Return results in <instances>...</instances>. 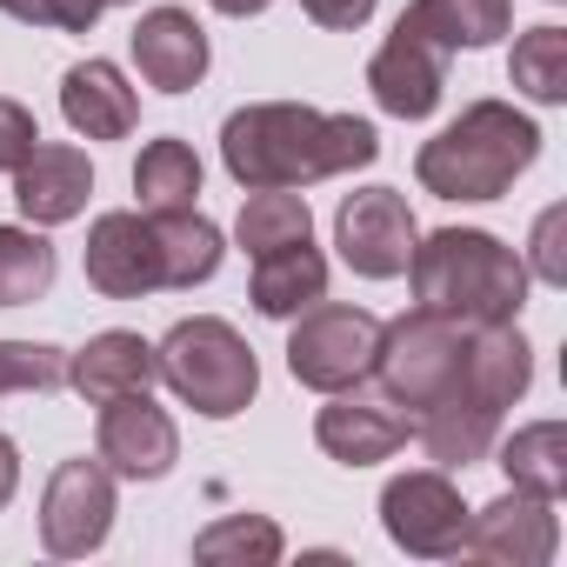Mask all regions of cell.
Returning a JSON list of instances; mask_svg holds the SVG:
<instances>
[{
	"label": "cell",
	"mask_w": 567,
	"mask_h": 567,
	"mask_svg": "<svg viewBox=\"0 0 567 567\" xmlns=\"http://www.w3.org/2000/svg\"><path fill=\"white\" fill-rule=\"evenodd\" d=\"M461 381L494 401V408H514L534 381V348L520 341L514 321H494V328H474L467 334V361H461Z\"/></svg>",
	"instance_id": "cell-21"
},
{
	"label": "cell",
	"mask_w": 567,
	"mask_h": 567,
	"mask_svg": "<svg viewBox=\"0 0 567 567\" xmlns=\"http://www.w3.org/2000/svg\"><path fill=\"white\" fill-rule=\"evenodd\" d=\"M61 114L87 141H127L134 121H141V101H134V87L121 81L114 61H81V68L61 74Z\"/></svg>",
	"instance_id": "cell-18"
},
{
	"label": "cell",
	"mask_w": 567,
	"mask_h": 567,
	"mask_svg": "<svg viewBox=\"0 0 567 567\" xmlns=\"http://www.w3.org/2000/svg\"><path fill=\"white\" fill-rule=\"evenodd\" d=\"M414 240H421L414 207H408V194H394V187H361V194H348L341 214H334V247H341V260H348L354 274H368V280L408 274Z\"/></svg>",
	"instance_id": "cell-9"
},
{
	"label": "cell",
	"mask_w": 567,
	"mask_h": 567,
	"mask_svg": "<svg viewBox=\"0 0 567 567\" xmlns=\"http://www.w3.org/2000/svg\"><path fill=\"white\" fill-rule=\"evenodd\" d=\"M461 361H467V334H461V321H447L434 308L401 315L394 328H381V348H374L381 394H394L401 408L441 401L461 381Z\"/></svg>",
	"instance_id": "cell-5"
},
{
	"label": "cell",
	"mask_w": 567,
	"mask_h": 567,
	"mask_svg": "<svg viewBox=\"0 0 567 567\" xmlns=\"http://www.w3.org/2000/svg\"><path fill=\"white\" fill-rule=\"evenodd\" d=\"M154 348L141 341V334H127V328H107V334H94L74 361H68V381L101 408V401H121V394H147L154 388Z\"/></svg>",
	"instance_id": "cell-19"
},
{
	"label": "cell",
	"mask_w": 567,
	"mask_h": 567,
	"mask_svg": "<svg viewBox=\"0 0 567 567\" xmlns=\"http://www.w3.org/2000/svg\"><path fill=\"white\" fill-rule=\"evenodd\" d=\"M408 21L421 34H434L447 54H461V48H494L507 34L514 0H414Z\"/></svg>",
	"instance_id": "cell-22"
},
{
	"label": "cell",
	"mask_w": 567,
	"mask_h": 567,
	"mask_svg": "<svg viewBox=\"0 0 567 567\" xmlns=\"http://www.w3.org/2000/svg\"><path fill=\"white\" fill-rule=\"evenodd\" d=\"M234 234H240V247L260 260V254H274V247L315 240V214H308V200H301L295 187H247V207H240Z\"/></svg>",
	"instance_id": "cell-25"
},
{
	"label": "cell",
	"mask_w": 567,
	"mask_h": 567,
	"mask_svg": "<svg viewBox=\"0 0 567 567\" xmlns=\"http://www.w3.org/2000/svg\"><path fill=\"white\" fill-rule=\"evenodd\" d=\"M554 234H560V207H547V214H540V227H534V274L560 288V280H567V267H560V247H554Z\"/></svg>",
	"instance_id": "cell-33"
},
{
	"label": "cell",
	"mask_w": 567,
	"mask_h": 567,
	"mask_svg": "<svg viewBox=\"0 0 567 567\" xmlns=\"http://www.w3.org/2000/svg\"><path fill=\"white\" fill-rule=\"evenodd\" d=\"M134 194H141V214H187L194 194H200V161L187 141H147L141 161H134Z\"/></svg>",
	"instance_id": "cell-23"
},
{
	"label": "cell",
	"mask_w": 567,
	"mask_h": 567,
	"mask_svg": "<svg viewBox=\"0 0 567 567\" xmlns=\"http://www.w3.org/2000/svg\"><path fill=\"white\" fill-rule=\"evenodd\" d=\"M68 388V354L48 341H0V401L8 394H54Z\"/></svg>",
	"instance_id": "cell-30"
},
{
	"label": "cell",
	"mask_w": 567,
	"mask_h": 567,
	"mask_svg": "<svg viewBox=\"0 0 567 567\" xmlns=\"http://www.w3.org/2000/svg\"><path fill=\"white\" fill-rule=\"evenodd\" d=\"M194 560H207V567H274L280 560V527L267 514H220L214 527L194 534Z\"/></svg>",
	"instance_id": "cell-27"
},
{
	"label": "cell",
	"mask_w": 567,
	"mask_h": 567,
	"mask_svg": "<svg viewBox=\"0 0 567 567\" xmlns=\"http://www.w3.org/2000/svg\"><path fill=\"white\" fill-rule=\"evenodd\" d=\"M368 87L394 121H427L441 107V87H447V48L401 14L394 34L381 41V54L368 61Z\"/></svg>",
	"instance_id": "cell-11"
},
{
	"label": "cell",
	"mask_w": 567,
	"mask_h": 567,
	"mask_svg": "<svg viewBox=\"0 0 567 567\" xmlns=\"http://www.w3.org/2000/svg\"><path fill=\"white\" fill-rule=\"evenodd\" d=\"M301 14L328 34H354L368 14H374V0H301Z\"/></svg>",
	"instance_id": "cell-32"
},
{
	"label": "cell",
	"mask_w": 567,
	"mask_h": 567,
	"mask_svg": "<svg viewBox=\"0 0 567 567\" xmlns=\"http://www.w3.org/2000/svg\"><path fill=\"white\" fill-rule=\"evenodd\" d=\"M421 447H427V461L434 467H474V461H487L494 454V434H501V408L494 401H481L467 381H454L441 401H427L421 408Z\"/></svg>",
	"instance_id": "cell-16"
},
{
	"label": "cell",
	"mask_w": 567,
	"mask_h": 567,
	"mask_svg": "<svg viewBox=\"0 0 567 567\" xmlns=\"http://www.w3.org/2000/svg\"><path fill=\"white\" fill-rule=\"evenodd\" d=\"M101 461L127 481H161L174 474L181 461V427L167 408H154L147 394H121V401H101V434H94Z\"/></svg>",
	"instance_id": "cell-14"
},
{
	"label": "cell",
	"mask_w": 567,
	"mask_h": 567,
	"mask_svg": "<svg viewBox=\"0 0 567 567\" xmlns=\"http://www.w3.org/2000/svg\"><path fill=\"white\" fill-rule=\"evenodd\" d=\"M501 467L514 487L540 494V501H560L567 494V427L560 421H534L520 427L507 447H501Z\"/></svg>",
	"instance_id": "cell-26"
},
{
	"label": "cell",
	"mask_w": 567,
	"mask_h": 567,
	"mask_svg": "<svg viewBox=\"0 0 567 567\" xmlns=\"http://www.w3.org/2000/svg\"><path fill=\"white\" fill-rule=\"evenodd\" d=\"M41 147V127H34V114L21 107V101H8V94H0V167H21L28 154Z\"/></svg>",
	"instance_id": "cell-31"
},
{
	"label": "cell",
	"mask_w": 567,
	"mask_h": 567,
	"mask_svg": "<svg viewBox=\"0 0 567 567\" xmlns=\"http://www.w3.org/2000/svg\"><path fill=\"white\" fill-rule=\"evenodd\" d=\"M54 288V240L34 227H0V308H28Z\"/></svg>",
	"instance_id": "cell-28"
},
{
	"label": "cell",
	"mask_w": 567,
	"mask_h": 567,
	"mask_svg": "<svg viewBox=\"0 0 567 567\" xmlns=\"http://www.w3.org/2000/svg\"><path fill=\"white\" fill-rule=\"evenodd\" d=\"M374 154L381 134L361 114H321L308 101H254L220 127V161L240 187H315Z\"/></svg>",
	"instance_id": "cell-1"
},
{
	"label": "cell",
	"mask_w": 567,
	"mask_h": 567,
	"mask_svg": "<svg viewBox=\"0 0 567 567\" xmlns=\"http://www.w3.org/2000/svg\"><path fill=\"white\" fill-rule=\"evenodd\" d=\"M14 487H21V454H14V441L0 434V507L14 501Z\"/></svg>",
	"instance_id": "cell-35"
},
{
	"label": "cell",
	"mask_w": 567,
	"mask_h": 567,
	"mask_svg": "<svg viewBox=\"0 0 567 567\" xmlns=\"http://www.w3.org/2000/svg\"><path fill=\"white\" fill-rule=\"evenodd\" d=\"M87 288L107 301H141L154 288H167L161 274V234L147 214H101L87 227Z\"/></svg>",
	"instance_id": "cell-12"
},
{
	"label": "cell",
	"mask_w": 567,
	"mask_h": 567,
	"mask_svg": "<svg viewBox=\"0 0 567 567\" xmlns=\"http://www.w3.org/2000/svg\"><path fill=\"white\" fill-rule=\"evenodd\" d=\"M381 527L394 547L421 554V560H441L461 547L467 534V501L461 487L447 481V467H421V474H394L381 487Z\"/></svg>",
	"instance_id": "cell-8"
},
{
	"label": "cell",
	"mask_w": 567,
	"mask_h": 567,
	"mask_svg": "<svg viewBox=\"0 0 567 567\" xmlns=\"http://www.w3.org/2000/svg\"><path fill=\"white\" fill-rule=\"evenodd\" d=\"M114 527V467L107 461H61L41 494V547L54 560H81Z\"/></svg>",
	"instance_id": "cell-7"
},
{
	"label": "cell",
	"mask_w": 567,
	"mask_h": 567,
	"mask_svg": "<svg viewBox=\"0 0 567 567\" xmlns=\"http://www.w3.org/2000/svg\"><path fill=\"white\" fill-rule=\"evenodd\" d=\"M540 154V127L514 114L507 101H474L454 127H441L414 174L434 200H501Z\"/></svg>",
	"instance_id": "cell-3"
},
{
	"label": "cell",
	"mask_w": 567,
	"mask_h": 567,
	"mask_svg": "<svg viewBox=\"0 0 567 567\" xmlns=\"http://www.w3.org/2000/svg\"><path fill=\"white\" fill-rule=\"evenodd\" d=\"M154 234H161V274L167 288H200V280H214L220 267V227L207 214H147Z\"/></svg>",
	"instance_id": "cell-24"
},
{
	"label": "cell",
	"mask_w": 567,
	"mask_h": 567,
	"mask_svg": "<svg viewBox=\"0 0 567 567\" xmlns=\"http://www.w3.org/2000/svg\"><path fill=\"white\" fill-rule=\"evenodd\" d=\"M127 41H134V68H141L147 87H161V94L200 87V74H207V28H200L187 8H154V14H141Z\"/></svg>",
	"instance_id": "cell-15"
},
{
	"label": "cell",
	"mask_w": 567,
	"mask_h": 567,
	"mask_svg": "<svg viewBox=\"0 0 567 567\" xmlns=\"http://www.w3.org/2000/svg\"><path fill=\"white\" fill-rule=\"evenodd\" d=\"M514 87L540 107L567 101V34L560 28H527L514 41Z\"/></svg>",
	"instance_id": "cell-29"
},
{
	"label": "cell",
	"mask_w": 567,
	"mask_h": 567,
	"mask_svg": "<svg viewBox=\"0 0 567 567\" xmlns=\"http://www.w3.org/2000/svg\"><path fill=\"white\" fill-rule=\"evenodd\" d=\"M408 434H414L408 408H401L394 394H361V388H341V394L321 408V421H315L321 454H334L341 467H374V461L401 454Z\"/></svg>",
	"instance_id": "cell-13"
},
{
	"label": "cell",
	"mask_w": 567,
	"mask_h": 567,
	"mask_svg": "<svg viewBox=\"0 0 567 567\" xmlns=\"http://www.w3.org/2000/svg\"><path fill=\"white\" fill-rule=\"evenodd\" d=\"M374 348H381V321L368 308H348V301H315L295 315V334H288V374L315 394H341V388H361V374H374Z\"/></svg>",
	"instance_id": "cell-6"
},
{
	"label": "cell",
	"mask_w": 567,
	"mask_h": 567,
	"mask_svg": "<svg viewBox=\"0 0 567 567\" xmlns=\"http://www.w3.org/2000/svg\"><path fill=\"white\" fill-rule=\"evenodd\" d=\"M408 274H414V308H434L461 328H494L527 308V260L481 227H441L414 240Z\"/></svg>",
	"instance_id": "cell-2"
},
{
	"label": "cell",
	"mask_w": 567,
	"mask_h": 567,
	"mask_svg": "<svg viewBox=\"0 0 567 567\" xmlns=\"http://www.w3.org/2000/svg\"><path fill=\"white\" fill-rule=\"evenodd\" d=\"M247 295H254V308H260L267 321H295L301 308L328 301V260H321V247H315V240H295V247L260 254Z\"/></svg>",
	"instance_id": "cell-20"
},
{
	"label": "cell",
	"mask_w": 567,
	"mask_h": 567,
	"mask_svg": "<svg viewBox=\"0 0 567 567\" xmlns=\"http://www.w3.org/2000/svg\"><path fill=\"white\" fill-rule=\"evenodd\" d=\"M101 8H114V0H101Z\"/></svg>",
	"instance_id": "cell-37"
},
{
	"label": "cell",
	"mask_w": 567,
	"mask_h": 567,
	"mask_svg": "<svg viewBox=\"0 0 567 567\" xmlns=\"http://www.w3.org/2000/svg\"><path fill=\"white\" fill-rule=\"evenodd\" d=\"M87 194H94V167H87V154L81 147H34L21 167H14V200H21V214L34 220V227H61V220H74L81 207H87Z\"/></svg>",
	"instance_id": "cell-17"
},
{
	"label": "cell",
	"mask_w": 567,
	"mask_h": 567,
	"mask_svg": "<svg viewBox=\"0 0 567 567\" xmlns=\"http://www.w3.org/2000/svg\"><path fill=\"white\" fill-rule=\"evenodd\" d=\"M0 14H14L28 28H54V0H0Z\"/></svg>",
	"instance_id": "cell-34"
},
{
	"label": "cell",
	"mask_w": 567,
	"mask_h": 567,
	"mask_svg": "<svg viewBox=\"0 0 567 567\" xmlns=\"http://www.w3.org/2000/svg\"><path fill=\"white\" fill-rule=\"evenodd\" d=\"M154 368H161V381H167L194 414H207V421H234V414L260 394V361H254V348H247L227 321H214V315L174 321L167 341L154 348Z\"/></svg>",
	"instance_id": "cell-4"
},
{
	"label": "cell",
	"mask_w": 567,
	"mask_h": 567,
	"mask_svg": "<svg viewBox=\"0 0 567 567\" xmlns=\"http://www.w3.org/2000/svg\"><path fill=\"white\" fill-rule=\"evenodd\" d=\"M207 8H214V14H234V21H247V14H260V8H267V0H207Z\"/></svg>",
	"instance_id": "cell-36"
},
{
	"label": "cell",
	"mask_w": 567,
	"mask_h": 567,
	"mask_svg": "<svg viewBox=\"0 0 567 567\" xmlns=\"http://www.w3.org/2000/svg\"><path fill=\"white\" fill-rule=\"evenodd\" d=\"M554 540H560V520H554V501L514 487L501 501H487L481 514H467V534H461V560H494V567H540L554 560Z\"/></svg>",
	"instance_id": "cell-10"
}]
</instances>
